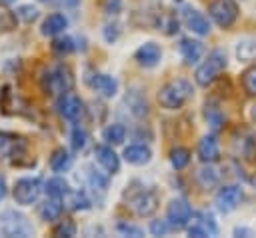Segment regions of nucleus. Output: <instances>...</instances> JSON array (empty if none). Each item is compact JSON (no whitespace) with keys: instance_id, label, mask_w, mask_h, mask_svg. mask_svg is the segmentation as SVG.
Instances as JSON below:
<instances>
[{"instance_id":"nucleus-5","label":"nucleus","mask_w":256,"mask_h":238,"mask_svg":"<svg viewBox=\"0 0 256 238\" xmlns=\"http://www.w3.org/2000/svg\"><path fill=\"white\" fill-rule=\"evenodd\" d=\"M24 156H26V140L18 134L0 132V162L18 164V160Z\"/></svg>"},{"instance_id":"nucleus-30","label":"nucleus","mask_w":256,"mask_h":238,"mask_svg":"<svg viewBox=\"0 0 256 238\" xmlns=\"http://www.w3.org/2000/svg\"><path fill=\"white\" fill-rule=\"evenodd\" d=\"M70 140H72V148L74 150H82L84 146H86V142H88V134H86V130L84 128H74L72 130V134H70Z\"/></svg>"},{"instance_id":"nucleus-9","label":"nucleus","mask_w":256,"mask_h":238,"mask_svg":"<svg viewBox=\"0 0 256 238\" xmlns=\"http://www.w3.org/2000/svg\"><path fill=\"white\" fill-rule=\"evenodd\" d=\"M40 192H42V182L38 178H20V180L14 182V188H12L14 200L22 206H28V204L36 202Z\"/></svg>"},{"instance_id":"nucleus-23","label":"nucleus","mask_w":256,"mask_h":238,"mask_svg":"<svg viewBox=\"0 0 256 238\" xmlns=\"http://www.w3.org/2000/svg\"><path fill=\"white\" fill-rule=\"evenodd\" d=\"M102 138H104L108 144H112V146L122 144V142H124V138H126V128H124L122 124H110L108 128H104Z\"/></svg>"},{"instance_id":"nucleus-6","label":"nucleus","mask_w":256,"mask_h":238,"mask_svg":"<svg viewBox=\"0 0 256 238\" xmlns=\"http://www.w3.org/2000/svg\"><path fill=\"white\" fill-rule=\"evenodd\" d=\"M232 146L238 156L248 162H256V132L248 126H240L232 134Z\"/></svg>"},{"instance_id":"nucleus-35","label":"nucleus","mask_w":256,"mask_h":238,"mask_svg":"<svg viewBox=\"0 0 256 238\" xmlns=\"http://www.w3.org/2000/svg\"><path fill=\"white\" fill-rule=\"evenodd\" d=\"M18 16L24 22H34L38 18V8H34V6H20L18 8Z\"/></svg>"},{"instance_id":"nucleus-41","label":"nucleus","mask_w":256,"mask_h":238,"mask_svg":"<svg viewBox=\"0 0 256 238\" xmlns=\"http://www.w3.org/2000/svg\"><path fill=\"white\" fill-rule=\"evenodd\" d=\"M250 114H252V118H254V122H256V104L252 106V110H250Z\"/></svg>"},{"instance_id":"nucleus-21","label":"nucleus","mask_w":256,"mask_h":238,"mask_svg":"<svg viewBox=\"0 0 256 238\" xmlns=\"http://www.w3.org/2000/svg\"><path fill=\"white\" fill-rule=\"evenodd\" d=\"M70 164H72V156L64 148H56L52 152V156H50V168L54 172H66L70 168Z\"/></svg>"},{"instance_id":"nucleus-2","label":"nucleus","mask_w":256,"mask_h":238,"mask_svg":"<svg viewBox=\"0 0 256 238\" xmlns=\"http://www.w3.org/2000/svg\"><path fill=\"white\" fill-rule=\"evenodd\" d=\"M40 86L46 94L50 96H60L68 90H72L74 86V76L70 72L68 66L64 64H54L50 68H46L40 76Z\"/></svg>"},{"instance_id":"nucleus-16","label":"nucleus","mask_w":256,"mask_h":238,"mask_svg":"<svg viewBox=\"0 0 256 238\" xmlns=\"http://www.w3.org/2000/svg\"><path fill=\"white\" fill-rule=\"evenodd\" d=\"M198 158L202 162H216L220 158V146H218V140L216 136H202L200 142H198Z\"/></svg>"},{"instance_id":"nucleus-27","label":"nucleus","mask_w":256,"mask_h":238,"mask_svg":"<svg viewBox=\"0 0 256 238\" xmlns=\"http://www.w3.org/2000/svg\"><path fill=\"white\" fill-rule=\"evenodd\" d=\"M16 14L14 12H10L8 8H4L2 4H0V32H10V30H14L16 28Z\"/></svg>"},{"instance_id":"nucleus-13","label":"nucleus","mask_w":256,"mask_h":238,"mask_svg":"<svg viewBox=\"0 0 256 238\" xmlns=\"http://www.w3.org/2000/svg\"><path fill=\"white\" fill-rule=\"evenodd\" d=\"M86 84H88L92 90H96V92H100L102 96H106V98H112V96L118 92V82H116L112 76H108V74H98V72L88 74V76H86Z\"/></svg>"},{"instance_id":"nucleus-10","label":"nucleus","mask_w":256,"mask_h":238,"mask_svg":"<svg viewBox=\"0 0 256 238\" xmlns=\"http://www.w3.org/2000/svg\"><path fill=\"white\" fill-rule=\"evenodd\" d=\"M190 218H192V208H190V204H188L186 200L174 198V200L168 204V208H166V222H168L172 228H176V230L186 228L188 222H190Z\"/></svg>"},{"instance_id":"nucleus-3","label":"nucleus","mask_w":256,"mask_h":238,"mask_svg":"<svg viewBox=\"0 0 256 238\" xmlns=\"http://www.w3.org/2000/svg\"><path fill=\"white\" fill-rule=\"evenodd\" d=\"M226 64H228V60H226V52L220 50V48L212 50V52L208 54V58L196 68V74H194L196 84H200V86H208V84H212V82L226 70Z\"/></svg>"},{"instance_id":"nucleus-14","label":"nucleus","mask_w":256,"mask_h":238,"mask_svg":"<svg viewBox=\"0 0 256 238\" xmlns=\"http://www.w3.org/2000/svg\"><path fill=\"white\" fill-rule=\"evenodd\" d=\"M182 22L186 24L188 30H192L194 34H200V36H206L210 32V24L208 20L196 10V8H190V6H184L182 8Z\"/></svg>"},{"instance_id":"nucleus-37","label":"nucleus","mask_w":256,"mask_h":238,"mask_svg":"<svg viewBox=\"0 0 256 238\" xmlns=\"http://www.w3.org/2000/svg\"><path fill=\"white\" fill-rule=\"evenodd\" d=\"M118 232L122 234H130V236H142V230L138 226H132V224H118Z\"/></svg>"},{"instance_id":"nucleus-19","label":"nucleus","mask_w":256,"mask_h":238,"mask_svg":"<svg viewBox=\"0 0 256 238\" xmlns=\"http://www.w3.org/2000/svg\"><path fill=\"white\" fill-rule=\"evenodd\" d=\"M204 48H202V42L198 40H192V38H182L180 40V54L184 58L186 64H196L202 56Z\"/></svg>"},{"instance_id":"nucleus-42","label":"nucleus","mask_w":256,"mask_h":238,"mask_svg":"<svg viewBox=\"0 0 256 238\" xmlns=\"http://www.w3.org/2000/svg\"><path fill=\"white\" fill-rule=\"evenodd\" d=\"M4 196V188H2V178H0V198Z\"/></svg>"},{"instance_id":"nucleus-33","label":"nucleus","mask_w":256,"mask_h":238,"mask_svg":"<svg viewBox=\"0 0 256 238\" xmlns=\"http://www.w3.org/2000/svg\"><path fill=\"white\" fill-rule=\"evenodd\" d=\"M204 116H206V120H208V124L214 128V130H218L220 126H222V122H224V118H222V114L214 108V106H206V110H204Z\"/></svg>"},{"instance_id":"nucleus-15","label":"nucleus","mask_w":256,"mask_h":238,"mask_svg":"<svg viewBox=\"0 0 256 238\" xmlns=\"http://www.w3.org/2000/svg\"><path fill=\"white\" fill-rule=\"evenodd\" d=\"M160 58H162V50H160V46L154 44V42H146V44H142V46L134 52V60H136L140 66H144V68L156 66V64L160 62Z\"/></svg>"},{"instance_id":"nucleus-40","label":"nucleus","mask_w":256,"mask_h":238,"mask_svg":"<svg viewBox=\"0 0 256 238\" xmlns=\"http://www.w3.org/2000/svg\"><path fill=\"white\" fill-rule=\"evenodd\" d=\"M104 10L108 14H116L120 10V0H104Z\"/></svg>"},{"instance_id":"nucleus-29","label":"nucleus","mask_w":256,"mask_h":238,"mask_svg":"<svg viewBox=\"0 0 256 238\" xmlns=\"http://www.w3.org/2000/svg\"><path fill=\"white\" fill-rule=\"evenodd\" d=\"M242 86H244V90H246L248 94L256 96V66L248 68V70L242 74Z\"/></svg>"},{"instance_id":"nucleus-39","label":"nucleus","mask_w":256,"mask_h":238,"mask_svg":"<svg viewBox=\"0 0 256 238\" xmlns=\"http://www.w3.org/2000/svg\"><path fill=\"white\" fill-rule=\"evenodd\" d=\"M88 178H90V184H92V186H96V188H100V190L106 188V178H102L100 174H96V172H88Z\"/></svg>"},{"instance_id":"nucleus-31","label":"nucleus","mask_w":256,"mask_h":238,"mask_svg":"<svg viewBox=\"0 0 256 238\" xmlns=\"http://www.w3.org/2000/svg\"><path fill=\"white\" fill-rule=\"evenodd\" d=\"M198 182H200L204 188H210V186H214V184L218 182V174H216V170H212V168H204V170H198Z\"/></svg>"},{"instance_id":"nucleus-4","label":"nucleus","mask_w":256,"mask_h":238,"mask_svg":"<svg viewBox=\"0 0 256 238\" xmlns=\"http://www.w3.org/2000/svg\"><path fill=\"white\" fill-rule=\"evenodd\" d=\"M0 234L2 236H32L34 228L28 218L16 210L0 212Z\"/></svg>"},{"instance_id":"nucleus-43","label":"nucleus","mask_w":256,"mask_h":238,"mask_svg":"<svg viewBox=\"0 0 256 238\" xmlns=\"http://www.w3.org/2000/svg\"><path fill=\"white\" fill-rule=\"evenodd\" d=\"M10 2H14V0H0V4H10Z\"/></svg>"},{"instance_id":"nucleus-34","label":"nucleus","mask_w":256,"mask_h":238,"mask_svg":"<svg viewBox=\"0 0 256 238\" xmlns=\"http://www.w3.org/2000/svg\"><path fill=\"white\" fill-rule=\"evenodd\" d=\"M52 50H54V52H58V54H70V52L74 50L72 38L64 36V38H58V40H54V44H52Z\"/></svg>"},{"instance_id":"nucleus-18","label":"nucleus","mask_w":256,"mask_h":238,"mask_svg":"<svg viewBox=\"0 0 256 238\" xmlns=\"http://www.w3.org/2000/svg\"><path fill=\"white\" fill-rule=\"evenodd\" d=\"M150 158H152V152H150V148L144 146V144H130V146L124 148V160H126L128 164L142 166V164L150 162Z\"/></svg>"},{"instance_id":"nucleus-26","label":"nucleus","mask_w":256,"mask_h":238,"mask_svg":"<svg viewBox=\"0 0 256 238\" xmlns=\"http://www.w3.org/2000/svg\"><path fill=\"white\" fill-rule=\"evenodd\" d=\"M194 224H198V226L206 232V236H216V234H218V226H216V222H214L212 214L200 212V214H198V220H196Z\"/></svg>"},{"instance_id":"nucleus-8","label":"nucleus","mask_w":256,"mask_h":238,"mask_svg":"<svg viewBox=\"0 0 256 238\" xmlns=\"http://www.w3.org/2000/svg\"><path fill=\"white\" fill-rule=\"evenodd\" d=\"M208 14L220 28H230L238 18V6L234 0H214L208 6Z\"/></svg>"},{"instance_id":"nucleus-28","label":"nucleus","mask_w":256,"mask_h":238,"mask_svg":"<svg viewBox=\"0 0 256 238\" xmlns=\"http://www.w3.org/2000/svg\"><path fill=\"white\" fill-rule=\"evenodd\" d=\"M66 198H68V206L72 208V210H86L88 206H90V202H88V198L82 194V192H66Z\"/></svg>"},{"instance_id":"nucleus-22","label":"nucleus","mask_w":256,"mask_h":238,"mask_svg":"<svg viewBox=\"0 0 256 238\" xmlns=\"http://www.w3.org/2000/svg\"><path fill=\"white\" fill-rule=\"evenodd\" d=\"M38 212H40V218L46 220V222H50V220H58L60 214H62V204L58 202V198H52V196H50V200H46V202L40 206Z\"/></svg>"},{"instance_id":"nucleus-44","label":"nucleus","mask_w":256,"mask_h":238,"mask_svg":"<svg viewBox=\"0 0 256 238\" xmlns=\"http://www.w3.org/2000/svg\"><path fill=\"white\" fill-rule=\"evenodd\" d=\"M254 184H256V176H254Z\"/></svg>"},{"instance_id":"nucleus-20","label":"nucleus","mask_w":256,"mask_h":238,"mask_svg":"<svg viewBox=\"0 0 256 238\" xmlns=\"http://www.w3.org/2000/svg\"><path fill=\"white\" fill-rule=\"evenodd\" d=\"M68 26V20L64 14H50L44 22H42V34L44 36H56L60 32H64V28Z\"/></svg>"},{"instance_id":"nucleus-7","label":"nucleus","mask_w":256,"mask_h":238,"mask_svg":"<svg viewBox=\"0 0 256 238\" xmlns=\"http://www.w3.org/2000/svg\"><path fill=\"white\" fill-rule=\"evenodd\" d=\"M128 206L136 216H142V218L152 216L156 212V208H158V194L154 190L140 188L138 192H134L128 198Z\"/></svg>"},{"instance_id":"nucleus-11","label":"nucleus","mask_w":256,"mask_h":238,"mask_svg":"<svg viewBox=\"0 0 256 238\" xmlns=\"http://www.w3.org/2000/svg\"><path fill=\"white\" fill-rule=\"evenodd\" d=\"M56 108H58L60 116L66 118V120H70V122H76V120L82 116V112H84V104H82V100H80L76 94H72L70 90L58 96Z\"/></svg>"},{"instance_id":"nucleus-24","label":"nucleus","mask_w":256,"mask_h":238,"mask_svg":"<svg viewBox=\"0 0 256 238\" xmlns=\"http://www.w3.org/2000/svg\"><path fill=\"white\" fill-rule=\"evenodd\" d=\"M170 162H172V166H174L176 170L186 168L188 162H190V150L184 148V146H176V148H172V150H170Z\"/></svg>"},{"instance_id":"nucleus-1","label":"nucleus","mask_w":256,"mask_h":238,"mask_svg":"<svg viewBox=\"0 0 256 238\" xmlns=\"http://www.w3.org/2000/svg\"><path fill=\"white\" fill-rule=\"evenodd\" d=\"M194 94V88H192V82L186 80V78H172L168 80L160 92H158V102L162 108L166 110H178L182 108Z\"/></svg>"},{"instance_id":"nucleus-38","label":"nucleus","mask_w":256,"mask_h":238,"mask_svg":"<svg viewBox=\"0 0 256 238\" xmlns=\"http://www.w3.org/2000/svg\"><path fill=\"white\" fill-rule=\"evenodd\" d=\"M168 222H158V220H154L152 224H150V232L154 234V236H160V234H166L168 232Z\"/></svg>"},{"instance_id":"nucleus-36","label":"nucleus","mask_w":256,"mask_h":238,"mask_svg":"<svg viewBox=\"0 0 256 238\" xmlns=\"http://www.w3.org/2000/svg\"><path fill=\"white\" fill-rule=\"evenodd\" d=\"M44 2L56 8H76L80 4V0H44Z\"/></svg>"},{"instance_id":"nucleus-25","label":"nucleus","mask_w":256,"mask_h":238,"mask_svg":"<svg viewBox=\"0 0 256 238\" xmlns=\"http://www.w3.org/2000/svg\"><path fill=\"white\" fill-rule=\"evenodd\" d=\"M46 192H48V196H52V198H62V196H66V192H68V184H66V180L60 178V176L50 178V180L46 182Z\"/></svg>"},{"instance_id":"nucleus-32","label":"nucleus","mask_w":256,"mask_h":238,"mask_svg":"<svg viewBox=\"0 0 256 238\" xmlns=\"http://www.w3.org/2000/svg\"><path fill=\"white\" fill-rule=\"evenodd\" d=\"M54 236H74L76 234V224L72 220H62L60 224L54 226Z\"/></svg>"},{"instance_id":"nucleus-17","label":"nucleus","mask_w":256,"mask_h":238,"mask_svg":"<svg viewBox=\"0 0 256 238\" xmlns=\"http://www.w3.org/2000/svg\"><path fill=\"white\" fill-rule=\"evenodd\" d=\"M94 156H96L98 164H100V166H102V168H104L108 174L118 172V168H120V160H118L116 152H114L110 146H96Z\"/></svg>"},{"instance_id":"nucleus-12","label":"nucleus","mask_w":256,"mask_h":238,"mask_svg":"<svg viewBox=\"0 0 256 238\" xmlns=\"http://www.w3.org/2000/svg\"><path fill=\"white\" fill-rule=\"evenodd\" d=\"M242 196L244 194H242V188L240 186H234V184L222 186L218 190V194H216V208L220 212L228 214V212H232V210L238 208V204L242 202Z\"/></svg>"}]
</instances>
